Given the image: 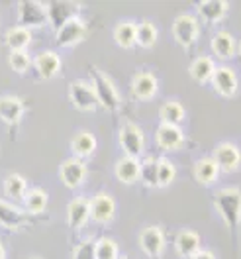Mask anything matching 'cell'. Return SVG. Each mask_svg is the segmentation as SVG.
Returning a JSON list of instances; mask_svg holds the SVG:
<instances>
[{
  "mask_svg": "<svg viewBox=\"0 0 241 259\" xmlns=\"http://www.w3.org/2000/svg\"><path fill=\"white\" fill-rule=\"evenodd\" d=\"M90 220V204L88 198L77 196L69 206H67V224L73 230H80L86 226V222Z\"/></svg>",
  "mask_w": 241,
  "mask_h": 259,
  "instance_id": "cell-13",
  "label": "cell"
},
{
  "mask_svg": "<svg viewBox=\"0 0 241 259\" xmlns=\"http://www.w3.org/2000/svg\"><path fill=\"white\" fill-rule=\"evenodd\" d=\"M120 251H118V243L110 240V238H100L94 242V259H118Z\"/></svg>",
  "mask_w": 241,
  "mask_h": 259,
  "instance_id": "cell-33",
  "label": "cell"
},
{
  "mask_svg": "<svg viewBox=\"0 0 241 259\" xmlns=\"http://www.w3.org/2000/svg\"><path fill=\"white\" fill-rule=\"evenodd\" d=\"M159 82L151 73H137L131 81V93L137 100H151L157 95Z\"/></svg>",
  "mask_w": 241,
  "mask_h": 259,
  "instance_id": "cell-17",
  "label": "cell"
},
{
  "mask_svg": "<svg viewBox=\"0 0 241 259\" xmlns=\"http://www.w3.org/2000/svg\"><path fill=\"white\" fill-rule=\"evenodd\" d=\"M155 142L161 149L173 151L178 149L184 142V134L178 126H169V124H161L159 128L155 130Z\"/></svg>",
  "mask_w": 241,
  "mask_h": 259,
  "instance_id": "cell-14",
  "label": "cell"
},
{
  "mask_svg": "<svg viewBox=\"0 0 241 259\" xmlns=\"http://www.w3.org/2000/svg\"><path fill=\"white\" fill-rule=\"evenodd\" d=\"M45 8H47V22H51L57 30L67 20L79 16V6L73 2H51V4H45Z\"/></svg>",
  "mask_w": 241,
  "mask_h": 259,
  "instance_id": "cell-15",
  "label": "cell"
},
{
  "mask_svg": "<svg viewBox=\"0 0 241 259\" xmlns=\"http://www.w3.org/2000/svg\"><path fill=\"white\" fill-rule=\"evenodd\" d=\"M47 24V8L43 2L24 0L18 4V26L32 32V28H43Z\"/></svg>",
  "mask_w": 241,
  "mask_h": 259,
  "instance_id": "cell-3",
  "label": "cell"
},
{
  "mask_svg": "<svg viewBox=\"0 0 241 259\" xmlns=\"http://www.w3.org/2000/svg\"><path fill=\"white\" fill-rule=\"evenodd\" d=\"M177 175L175 165L169 159H159L157 161V187H167L173 183V179Z\"/></svg>",
  "mask_w": 241,
  "mask_h": 259,
  "instance_id": "cell-36",
  "label": "cell"
},
{
  "mask_svg": "<svg viewBox=\"0 0 241 259\" xmlns=\"http://www.w3.org/2000/svg\"><path fill=\"white\" fill-rule=\"evenodd\" d=\"M190 259H216V257H214V253L210 249H198Z\"/></svg>",
  "mask_w": 241,
  "mask_h": 259,
  "instance_id": "cell-38",
  "label": "cell"
},
{
  "mask_svg": "<svg viewBox=\"0 0 241 259\" xmlns=\"http://www.w3.org/2000/svg\"><path fill=\"white\" fill-rule=\"evenodd\" d=\"M212 159L218 165L220 171H224V173H233L241 165V151L237 146H233V144H229V142H224V144L216 146Z\"/></svg>",
  "mask_w": 241,
  "mask_h": 259,
  "instance_id": "cell-8",
  "label": "cell"
},
{
  "mask_svg": "<svg viewBox=\"0 0 241 259\" xmlns=\"http://www.w3.org/2000/svg\"><path fill=\"white\" fill-rule=\"evenodd\" d=\"M118 138H120V146L126 151V155L137 159L143 153V134H141V130L137 128L135 124H131V122L124 124L120 128Z\"/></svg>",
  "mask_w": 241,
  "mask_h": 259,
  "instance_id": "cell-7",
  "label": "cell"
},
{
  "mask_svg": "<svg viewBox=\"0 0 241 259\" xmlns=\"http://www.w3.org/2000/svg\"><path fill=\"white\" fill-rule=\"evenodd\" d=\"M22 200H24V208L30 214H41L47 208V193L43 189H39V187L28 189V193Z\"/></svg>",
  "mask_w": 241,
  "mask_h": 259,
  "instance_id": "cell-28",
  "label": "cell"
},
{
  "mask_svg": "<svg viewBox=\"0 0 241 259\" xmlns=\"http://www.w3.org/2000/svg\"><path fill=\"white\" fill-rule=\"evenodd\" d=\"M161 120L163 124H169V126H178L182 120H184V106L177 102V100H167L163 106H161Z\"/></svg>",
  "mask_w": 241,
  "mask_h": 259,
  "instance_id": "cell-30",
  "label": "cell"
},
{
  "mask_svg": "<svg viewBox=\"0 0 241 259\" xmlns=\"http://www.w3.org/2000/svg\"><path fill=\"white\" fill-rule=\"evenodd\" d=\"M0 259H6V249H4L2 243H0Z\"/></svg>",
  "mask_w": 241,
  "mask_h": 259,
  "instance_id": "cell-39",
  "label": "cell"
},
{
  "mask_svg": "<svg viewBox=\"0 0 241 259\" xmlns=\"http://www.w3.org/2000/svg\"><path fill=\"white\" fill-rule=\"evenodd\" d=\"M2 187H4L6 196L12 198V200H22L26 196V193H28V181L22 177V175H18V173L8 175V177L4 179Z\"/></svg>",
  "mask_w": 241,
  "mask_h": 259,
  "instance_id": "cell-29",
  "label": "cell"
},
{
  "mask_svg": "<svg viewBox=\"0 0 241 259\" xmlns=\"http://www.w3.org/2000/svg\"><path fill=\"white\" fill-rule=\"evenodd\" d=\"M69 98H71L73 106L77 110H82V112H92V110H97L98 106H100L92 84L86 81H80V79L71 82V87H69Z\"/></svg>",
  "mask_w": 241,
  "mask_h": 259,
  "instance_id": "cell-4",
  "label": "cell"
},
{
  "mask_svg": "<svg viewBox=\"0 0 241 259\" xmlns=\"http://www.w3.org/2000/svg\"><path fill=\"white\" fill-rule=\"evenodd\" d=\"M92 89L97 93L100 106H104L106 110H118L120 108V102H122L120 100V93H118L116 84L108 79L106 73H102L98 69H92Z\"/></svg>",
  "mask_w": 241,
  "mask_h": 259,
  "instance_id": "cell-2",
  "label": "cell"
},
{
  "mask_svg": "<svg viewBox=\"0 0 241 259\" xmlns=\"http://www.w3.org/2000/svg\"><path fill=\"white\" fill-rule=\"evenodd\" d=\"M71 149L75 153V157L80 159V157H90L97 149V138L90 134V132H79L73 142H71Z\"/></svg>",
  "mask_w": 241,
  "mask_h": 259,
  "instance_id": "cell-26",
  "label": "cell"
},
{
  "mask_svg": "<svg viewBox=\"0 0 241 259\" xmlns=\"http://www.w3.org/2000/svg\"><path fill=\"white\" fill-rule=\"evenodd\" d=\"M116 177L118 181L126 183V185H131L139 179V161L135 157H129V155H124L120 161L116 163Z\"/></svg>",
  "mask_w": 241,
  "mask_h": 259,
  "instance_id": "cell-23",
  "label": "cell"
},
{
  "mask_svg": "<svg viewBox=\"0 0 241 259\" xmlns=\"http://www.w3.org/2000/svg\"><path fill=\"white\" fill-rule=\"evenodd\" d=\"M239 55H241V51H239Z\"/></svg>",
  "mask_w": 241,
  "mask_h": 259,
  "instance_id": "cell-41",
  "label": "cell"
},
{
  "mask_svg": "<svg viewBox=\"0 0 241 259\" xmlns=\"http://www.w3.org/2000/svg\"><path fill=\"white\" fill-rule=\"evenodd\" d=\"M33 67L41 79H53L61 71V57L55 51H41L39 55H35Z\"/></svg>",
  "mask_w": 241,
  "mask_h": 259,
  "instance_id": "cell-16",
  "label": "cell"
},
{
  "mask_svg": "<svg viewBox=\"0 0 241 259\" xmlns=\"http://www.w3.org/2000/svg\"><path fill=\"white\" fill-rule=\"evenodd\" d=\"M218 175H220V169L212 157H202L194 163V179L200 185H212L218 179Z\"/></svg>",
  "mask_w": 241,
  "mask_h": 259,
  "instance_id": "cell-24",
  "label": "cell"
},
{
  "mask_svg": "<svg viewBox=\"0 0 241 259\" xmlns=\"http://www.w3.org/2000/svg\"><path fill=\"white\" fill-rule=\"evenodd\" d=\"M71 259H94V240H84L80 242L75 251H73V257Z\"/></svg>",
  "mask_w": 241,
  "mask_h": 259,
  "instance_id": "cell-37",
  "label": "cell"
},
{
  "mask_svg": "<svg viewBox=\"0 0 241 259\" xmlns=\"http://www.w3.org/2000/svg\"><path fill=\"white\" fill-rule=\"evenodd\" d=\"M139 247L145 255L159 257L165 251V232L159 226H147L139 234Z\"/></svg>",
  "mask_w": 241,
  "mask_h": 259,
  "instance_id": "cell-9",
  "label": "cell"
},
{
  "mask_svg": "<svg viewBox=\"0 0 241 259\" xmlns=\"http://www.w3.org/2000/svg\"><path fill=\"white\" fill-rule=\"evenodd\" d=\"M28 222V216L26 212L0 200V226L8 228V230H18Z\"/></svg>",
  "mask_w": 241,
  "mask_h": 259,
  "instance_id": "cell-21",
  "label": "cell"
},
{
  "mask_svg": "<svg viewBox=\"0 0 241 259\" xmlns=\"http://www.w3.org/2000/svg\"><path fill=\"white\" fill-rule=\"evenodd\" d=\"M8 63L12 67V71H16V73H26V71L32 67L33 59L28 51H10Z\"/></svg>",
  "mask_w": 241,
  "mask_h": 259,
  "instance_id": "cell-35",
  "label": "cell"
},
{
  "mask_svg": "<svg viewBox=\"0 0 241 259\" xmlns=\"http://www.w3.org/2000/svg\"><path fill=\"white\" fill-rule=\"evenodd\" d=\"M200 249V236L194 230H182L175 238V251L180 257L190 259Z\"/></svg>",
  "mask_w": 241,
  "mask_h": 259,
  "instance_id": "cell-20",
  "label": "cell"
},
{
  "mask_svg": "<svg viewBox=\"0 0 241 259\" xmlns=\"http://www.w3.org/2000/svg\"><path fill=\"white\" fill-rule=\"evenodd\" d=\"M26 112L24 102L18 97H0V120L6 124H18Z\"/></svg>",
  "mask_w": 241,
  "mask_h": 259,
  "instance_id": "cell-18",
  "label": "cell"
},
{
  "mask_svg": "<svg viewBox=\"0 0 241 259\" xmlns=\"http://www.w3.org/2000/svg\"><path fill=\"white\" fill-rule=\"evenodd\" d=\"M214 71H216L214 59H210V57H206V55H202V57L194 59L192 65L188 67V73H190V77H192L196 82H200V84H204V82L212 81V75H214Z\"/></svg>",
  "mask_w": 241,
  "mask_h": 259,
  "instance_id": "cell-25",
  "label": "cell"
},
{
  "mask_svg": "<svg viewBox=\"0 0 241 259\" xmlns=\"http://www.w3.org/2000/svg\"><path fill=\"white\" fill-rule=\"evenodd\" d=\"M212 51L216 57L220 59H229L237 53V44L233 39V35L227 32H218L212 37Z\"/></svg>",
  "mask_w": 241,
  "mask_h": 259,
  "instance_id": "cell-22",
  "label": "cell"
},
{
  "mask_svg": "<svg viewBox=\"0 0 241 259\" xmlns=\"http://www.w3.org/2000/svg\"><path fill=\"white\" fill-rule=\"evenodd\" d=\"M214 206L233 232L241 224V189H222L214 194Z\"/></svg>",
  "mask_w": 241,
  "mask_h": 259,
  "instance_id": "cell-1",
  "label": "cell"
},
{
  "mask_svg": "<svg viewBox=\"0 0 241 259\" xmlns=\"http://www.w3.org/2000/svg\"><path fill=\"white\" fill-rule=\"evenodd\" d=\"M86 32H88L86 22L80 20L79 16H75L71 18V20H67L63 26L57 30L55 41H57L59 48H73V46L80 44L86 37Z\"/></svg>",
  "mask_w": 241,
  "mask_h": 259,
  "instance_id": "cell-5",
  "label": "cell"
},
{
  "mask_svg": "<svg viewBox=\"0 0 241 259\" xmlns=\"http://www.w3.org/2000/svg\"><path fill=\"white\" fill-rule=\"evenodd\" d=\"M88 204H90V218L98 224L110 222L114 218V214H116V200L106 193L94 194L88 200Z\"/></svg>",
  "mask_w": 241,
  "mask_h": 259,
  "instance_id": "cell-11",
  "label": "cell"
},
{
  "mask_svg": "<svg viewBox=\"0 0 241 259\" xmlns=\"http://www.w3.org/2000/svg\"><path fill=\"white\" fill-rule=\"evenodd\" d=\"M157 161L155 157H145V161L139 163V179L147 187H157Z\"/></svg>",
  "mask_w": 241,
  "mask_h": 259,
  "instance_id": "cell-34",
  "label": "cell"
},
{
  "mask_svg": "<svg viewBox=\"0 0 241 259\" xmlns=\"http://www.w3.org/2000/svg\"><path fill=\"white\" fill-rule=\"evenodd\" d=\"M118 259H126V257H118Z\"/></svg>",
  "mask_w": 241,
  "mask_h": 259,
  "instance_id": "cell-40",
  "label": "cell"
},
{
  "mask_svg": "<svg viewBox=\"0 0 241 259\" xmlns=\"http://www.w3.org/2000/svg\"><path fill=\"white\" fill-rule=\"evenodd\" d=\"M135 28L137 24L133 22H120L116 28H114V39L120 48L129 49L135 46Z\"/></svg>",
  "mask_w": 241,
  "mask_h": 259,
  "instance_id": "cell-31",
  "label": "cell"
},
{
  "mask_svg": "<svg viewBox=\"0 0 241 259\" xmlns=\"http://www.w3.org/2000/svg\"><path fill=\"white\" fill-rule=\"evenodd\" d=\"M32 44V32L26 28H10L6 32V46L10 51H28V46Z\"/></svg>",
  "mask_w": 241,
  "mask_h": 259,
  "instance_id": "cell-27",
  "label": "cell"
},
{
  "mask_svg": "<svg viewBox=\"0 0 241 259\" xmlns=\"http://www.w3.org/2000/svg\"><path fill=\"white\" fill-rule=\"evenodd\" d=\"M157 41V28L151 22H141L135 28V44L139 48H153Z\"/></svg>",
  "mask_w": 241,
  "mask_h": 259,
  "instance_id": "cell-32",
  "label": "cell"
},
{
  "mask_svg": "<svg viewBox=\"0 0 241 259\" xmlns=\"http://www.w3.org/2000/svg\"><path fill=\"white\" fill-rule=\"evenodd\" d=\"M212 87L216 89L218 95L225 98H231L237 95L239 82H237V75L233 73V69L229 67H216L214 75H212Z\"/></svg>",
  "mask_w": 241,
  "mask_h": 259,
  "instance_id": "cell-10",
  "label": "cell"
},
{
  "mask_svg": "<svg viewBox=\"0 0 241 259\" xmlns=\"http://www.w3.org/2000/svg\"><path fill=\"white\" fill-rule=\"evenodd\" d=\"M59 177H61V181H63V185L67 189H77L86 179V165L80 159H77V157L67 159L59 167Z\"/></svg>",
  "mask_w": 241,
  "mask_h": 259,
  "instance_id": "cell-12",
  "label": "cell"
},
{
  "mask_svg": "<svg viewBox=\"0 0 241 259\" xmlns=\"http://www.w3.org/2000/svg\"><path fill=\"white\" fill-rule=\"evenodd\" d=\"M198 33H200V26H198V20L192 14H180V16L175 18V22H173V37H175V41L178 46L190 48L198 39Z\"/></svg>",
  "mask_w": 241,
  "mask_h": 259,
  "instance_id": "cell-6",
  "label": "cell"
},
{
  "mask_svg": "<svg viewBox=\"0 0 241 259\" xmlns=\"http://www.w3.org/2000/svg\"><path fill=\"white\" fill-rule=\"evenodd\" d=\"M227 8H229V4L225 0H204V2H198V14L208 24H218L220 20H224V16L227 14Z\"/></svg>",
  "mask_w": 241,
  "mask_h": 259,
  "instance_id": "cell-19",
  "label": "cell"
}]
</instances>
